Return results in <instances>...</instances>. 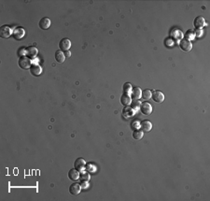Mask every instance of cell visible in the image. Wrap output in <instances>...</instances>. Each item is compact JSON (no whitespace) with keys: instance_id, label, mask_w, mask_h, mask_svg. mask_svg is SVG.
Instances as JSON below:
<instances>
[{"instance_id":"6da1fadb","label":"cell","mask_w":210,"mask_h":201,"mask_svg":"<svg viewBox=\"0 0 210 201\" xmlns=\"http://www.w3.org/2000/svg\"><path fill=\"white\" fill-rule=\"evenodd\" d=\"M19 67L23 69H30L32 64H31V60L30 58H28L27 56H21L19 61H18Z\"/></svg>"},{"instance_id":"7a4b0ae2","label":"cell","mask_w":210,"mask_h":201,"mask_svg":"<svg viewBox=\"0 0 210 201\" xmlns=\"http://www.w3.org/2000/svg\"><path fill=\"white\" fill-rule=\"evenodd\" d=\"M179 48L183 52H191V50L193 49V44L189 39L184 38L179 41Z\"/></svg>"},{"instance_id":"3957f363","label":"cell","mask_w":210,"mask_h":201,"mask_svg":"<svg viewBox=\"0 0 210 201\" xmlns=\"http://www.w3.org/2000/svg\"><path fill=\"white\" fill-rule=\"evenodd\" d=\"M139 110L145 115H151V113L152 112V106L148 102H143L141 103Z\"/></svg>"},{"instance_id":"277c9868","label":"cell","mask_w":210,"mask_h":201,"mask_svg":"<svg viewBox=\"0 0 210 201\" xmlns=\"http://www.w3.org/2000/svg\"><path fill=\"white\" fill-rule=\"evenodd\" d=\"M70 47H71V41L68 38H63L59 42V48L61 51H65V52L69 51Z\"/></svg>"},{"instance_id":"5b68a950","label":"cell","mask_w":210,"mask_h":201,"mask_svg":"<svg viewBox=\"0 0 210 201\" xmlns=\"http://www.w3.org/2000/svg\"><path fill=\"white\" fill-rule=\"evenodd\" d=\"M12 30L10 26L8 25H3L1 27V29H0V36H1V37L3 38H8L10 37L11 35H12Z\"/></svg>"},{"instance_id":"8992f818","label":"cell","mask_w":210,"mask_h":201,"mask_svg":"<svg viewBox=\"0 0 210 201\" xmlns=\"http://www.w3.org/2000/svg\"><path fill=\"white\" fill-rule=\"evenodd\" d=\"M85 166H86V162L83 158H78L74 162V168L78 171H82L85 168Z\"/></svg>"},{"instance_id":"52a82bcc","label":"cell","mask_w":210,"mask_h":201,"mask_svg":"<svg viewBox=\"0 0 210 201\" xmlns=\"http://www.w3.org/2000/svg\"><path fill=\"white\" fill-rule=\"evenodd\" d=\"M151 97L156 103H162L164 100V95L161 91H152Z\"/></svg>"},{"instance_id":"ba28073f","label":"cell","mask_w":210,"mask_h":201,"mask_svg":"<svg viewBox=\"0 0 210 201\" xmlns=\"http://www.w3.org/2000/svg\"><path fill=\"white\" fill-rule=\"evenodd\" d=\"M38 26L43 30L48 29L51 26V20L48 17H44V18L40 19V21L38 23Z\"/></svg>"},{"instance_id":"9c48e42d","label":"cell","mask_w":210,"mask_h":201,"mask_svg":"<svg viewBox=\"0 0 210 201\" xmlns=\"http://www.w3.org/2000/svg\"><path fill=\"white\" fill-rule=\"evenodd\" d=\"M140 128L143 132H150L152 128V124L148 120H145L140 123Z\"/></svg>"},{"instance_id":"30bf717a","label":"cell","mask_w":210,"mask_h":201,"mask_svg":"<svg viewBox=\"0 0 210 201\" xmlns=\"http://www.w3.org/2000/svg\"><path fill=\"white\" fill-rule=\"evenodd\" d=\"M30 72L33 76H39L42 73V68L38 64H32L31 68H30Z\"/></svg>"},{"instance_id":"8fae6325","label":"cell","mask_w":210,"mask_h":201,"mask_svg":"<svg viewBox=\"0 0 210 201\" xmlns=\"http://www.w3.org/2000/svg\"><path fill=\"white\" fill-rule=\"evenodd\" d=\"M25 29L20 28V27L15 28L14 31H13V33H12V36H13V37H14L15 39H21V38H23V37H25Z\"/></svg>"},{"instance_id":"7c38bea8","label":"cell","mask_w":210,"mask_h":201,"mask_svg":"<svg viewBox=\"0 0 210 201\" xmlns=\"http://www.w3.org/2000/svg\"><path fill=\"white\" fill-rule=\"evenodd\" d=\"M194 26L198 29H201L203 28L204 25H205V21H204V18L203 16H198L195 18L194 20Z\"/></svg>"},{"instance_id":"4fadbf2b","label":"cell","mask_w":210,"mask_h":201,"mask_svg":"<svg viewBox=\"0 0 210 201\" xmlns=\"http://www.w3.org/2000/svg\"><path fill=\"white\" fill-rule=\"evenodd\" d=\"M141 95H142V91L139 87H135V88H132V91H131V98H133L134 100H138L140 97H141Z\"/></svg>"},{"instance_id":"5bb4252c","label":"cell","mask_w":210,"mask_h":201,"mask_svg":"<svg viewBox=\"0 0 210 201\" xmlns=\"http://www.w3.org/2000/svg\"><path fill=\"white\" fill-rule=\"evenodd\" d=\"M37 54V49L36 47H28L25 51V56L28 58H35Z\"/></svg>"},{"instance_id":"9a60e30c","label":"cell","mask_w":210,"mask_h":201,"mask_svg":"<svg viewBox=\"0 0 210 201\" xmlns=\"http://www.w3.org/2000/svg\"><path fill=\"white\" fill-rule=\"evenodd\" d=\"M81 191V186L78 184H72L69 187V192L73 195H77L80 193Z\"/></svg>"},{"instance_id":"2e32d148","label":"cell","mask_w":210,"mask_h":201,"mask_svg":"<svg viewBox=\"0 0 210 201\" xmlns=\"http://www.w3.org/2000/svg\"><path fill=\"white\" fill-rule=\"evenodd\" d=\"M131 102H132V98L129 95H126V94H123L121 96H120V103L125 106V107H127L129 105H131Z\"/></svg>"},{"instance_id":"e0dca14e","label":"cell","mask_w":210,"mask_h":201,"mask_svg":"<svg viewBox=\"0 0 210 201\" xmlns=\"http://www.w3.org/2000/svg\"><path fill=\"white\" fill-rule=\"evenodd\" d=\"M68 178L73 180V182H76L77 180L79 179V173L78 170H77L76 168H72L68 171Z\"/></svg>"},{"instance_id":"ac0fdd59","label":"cell","mask_w":210,"mask_h":201,"mask_svg":"<svg viewBox=\"0 0 210 201\" xmlns=\"http://www.w3.org/2000/svg\"><path fill=\"white\" fill-rule=\"evenodd\" d=\"M121 113H122V116L124 118H130V117H132L135 114V111H134V110L131 107L127 106V107H125L122 110V112Z\"/></svg>"},{"instance_id":"d6986e66","label":"cell","mask_w":210,"mask_h":201,"mask_svg":"<svg viewBox=\"0 0 210 201\" xmlns=\"http://www.w3.org/2000/svg\"><path fill=\"white\" fill-rule=\"evenodd\" d=\"M55 60L58 63H64L66 60V56L65 53L63 52L61 50H58L55 52Z\"/></svg>"},{"instance_id":"ffe728a7","label":"cell","mask_w":210,"mask_h":201,"mask_svg":"<svg viewBox=\"0 0 210 201\" xmlns=\"http://www.w3.org/2000/svg\"><path fill=\"white\" fill-rule=\"evenodd\" d=\"M151 95H152V91H151V90H144L142 92L141 97H143L144 100H149V99H151Z\"/></svg>"},{"instance_id":"44dd1931","label":"cell","mask_w":210,"mask_h":201,"mask_svg":"<svg viewBox=\"0 0 210 201\" xmlns=\"http://www.w3.org/2000/svg\"><path fill=\"white\" fill-rule=\"evenodd\" d=\"M143 135H144V132L142 130H135L133 132V137L136 140H139L143 137Z\"/></svg>"},{"instance_id":"7402d4cb","label":"cell","mask_w":210,"mask_h":201,"mask_svg":"<svg viewBox=\"0 0 210 201\" xmlns=\"http://www.w3.org/2000/svg\"><path fill=\"white\" fill-rule=\"evenodd\" d=\"M79 179H80L81 182H88V180H90V175L88 172L82 171L81 174H79Z\"/></svg>"},{"instance_id":"603a6c76","label":"cell","mask_w":210,"mask_h":201,"mask_svg":"<svg viewBox=\"0 0 210 201\" xmlns=\"http://www.w3.org/2000/svg\"><path fill=\"white\" fill-rule=\"evenodd\" d=\"M131 91H132L131 83H124V85H123V93L126 94V95H129V94H131Z\"/></svg>"},{"instance_id":"cb8c5ba5","label":"cell","mask_w":210,"mask_h":201,"mask_svg":"<svg viewBox=\"0 0 210 201\" xmlns=\"http://www.w3.org/2000/svg\"><path fill=\"white\" fill-rule=\"evenodd\" d=\"M140 101H138V100H135V101L131 102V108L134 110V111H136L139 108H140Z\"/></svg>"},{"instance_id":"d4e9b609","label":"cell","mask_w":210,"mask_h":201,"mask_svg":"<svg viewBox=\"0 0 210 201\" xmlns=\"http://www.w3.org/2000/svg\"><path fill=\"white\" fill-rule=\"evenodd\" d=\"M132 124H133V125H132L133 127H135V126H136V127H138V126L140 127V124L138 125V122H136V121H134V122H133Z\"/></svg>"},{"instance_id":"484cf974","label":"cell","mask_w":210,"mask_h":201,"mask_svg":"<svg viewBox=\"0 0 210 201\" xmlns=\"http://www.w3.org/2000/svg\"><path fill=\"white\" fill-rule=\"evenodd\" d=\"M70 55H71V52H70L69 51H67V52H65V56H66V57H70Z\"/></svg>"}]
</instances>
